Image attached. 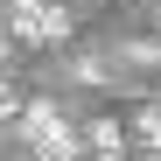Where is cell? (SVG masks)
<instances>
[{
    "mask_svg": "<svg viewBox=\"0 0 161 161\" xmlns=\"http://www.w3.org/2000/svg\"><path fill=\"white\" fill-rule=\"evenodd\" d=\"M21 140H28L35 154H49V161H63V154H77L84 140L63 126V112L56 105H21Z\"/></svg>",
    "mask_w": 161,
    "mask_h": 161,
    "instance_id": "obj_1",
    "label": "cell"
},
{
    "mask_svg": "<svg viewBox=\"0 0 161 161\" xmlns=\"http://www.w3.org/2000/svg\"><path fill=\"white\" fill-rule=\"evenodd\" d=\"M7 28L21 42H63L70 35V14L49 7V0H7Z\"/></svg>",
    "mask_w": 161,
    "mask_h": 161,
    "instance_id": "obj_2",
    "label": "cell"
},
{
    "mask_svg": "<svg viewBox=\"0 0 161 161\" xmlns=\"http://www.w3.org/2000/svg\"><path fill=\"white\" fill-rule=\"evenodd\" d=\"M84 147H91V154H105V161H112V154H126V126H119V119L84 126Z\"/></svg>",
    "mask_w": 161,
    "mask_h": 161,
    "instance_id": "obj_3",
    "label": "cell"
},
{
    "mask_svg": "<svg viewBox=\"0 0 161 161\" xmlns=\"http://www.w3.org/2000/svg\"><path fill=\"white\" fill-rule=\"evenodd\" d=\"M133 133H140V147H147V154H161V112H154V105L133 119Z\"/></svg>",
    "mask_w": 161,
    "mask_h": 161,
    "instance_id": "obj_4",
    "label": "cell"
},
{
    "mask_svg": "<svg viewBox=\"0 0 161 161\" xmlns=\"http://www.w3.org/2000/svg\"><path fill=\"white\" fill-rule=\"evenodd\" d=\"M14 112H21V91H14V84H0V119H14Z\"/></svg>",
    "mask_w": 161,
    "mask_h": 161,
    "instance_id": "obj_5",
    "label": "cell"
},
{
    "mask_svg": "<svg viewBox=\"0 0 161 161\" xmlns=\"http://www.w3.org/2000/svg\"><path fill=\"white\" fill-rule=\"evenodd\" d=\"M0 56H7V28H0Z\"/></svg>",
    "mask_w": 161,
    "mask_h": 161,
    "instance_id": "obj_6",
    "label": "cell"
},
{
    "mask_svg": "<svg viewBox=\"0 0 161 161\" xmlns=\"http://www.w3.org/2000/svg\"><path fill=\"white\" fill-rule=\"evenodd\" d=\"M154 7H161V0H154Z\"/></svg>",
    "mask_w": 161,
    "mask_h": 161,
    "instance_id": "obj_7",
    "label": "cell"
}]
</instances>
